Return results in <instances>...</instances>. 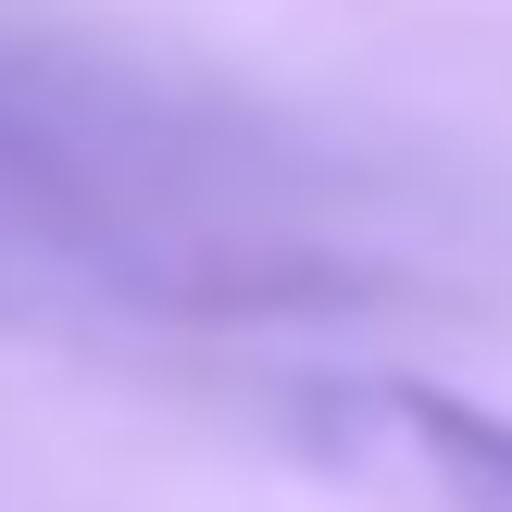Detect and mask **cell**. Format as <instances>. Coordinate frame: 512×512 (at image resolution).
Segmentation results:
<instances>
[{
    "label": "cell",
    "mask_w": 512,
    "mask_h": 512,
    "mask_svg": "<svg viewBox=\"0 0 512 512\" xmlns=\"http://www.w3.org/2000/svg\"><path fill=\"white\" fill-rule=\"evenodd\" d=\"M375 425L438 475L450 512H512V413H475V400H438V388H375Z\"/></svg>",
    "instance_id": "obj_1"
}]
</instances>
